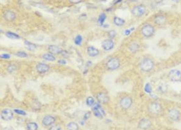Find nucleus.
Masks as SVG:
<instances>
[{
    "mask_svg": "<svg viewBox=\"0 0 181 130\" xmlns=\"http://www.w3.org/2000/svg\"><path fill=\"white\" fill-rule=\"evenodd\" d=\"M96 99L99 103H102V104L108 103L109 101V96L107 94H105V93L102 92L98 93V94L96 95Z\"/></svg>",
    "mask_w": 181,
    "mask_h": 130,
    "instance_id": "2eb2a0df",
    "label": "nucleus"
},
{
    "mask_svg": "<svg viewBox=\"0 0 181 130\" xmlns=\"http://www.w3.org/2000/svg\"><path fill=\"white\" fill-rule=\"evenodd\" d=\"M151 127V122L147 119L142 118L138 122V128L141 129L146 130Z\"/></svg>",
    "mask_w": 181,
    "mask_h": 130,
    "instance_id": "ddd939ff",
    "label": "nucleus"
},
{
    "mask_svg": "<svg viewBox=\"0 0 181 130\" xmlns=\"http://www.w3.org/2000/svg\"><path fill=\"white\" fill-rule=\"evenodd\" d=\"M101 47L105 51H110L114 47V42L112 39H106L101 43Z\"/></svg>",
    "mask_w": 181,
    "mask_h": 130,
    "instance_id": "f8f14e48",
    "label": "nucleus"
},
{
    "mask_svg": "<svg viewBox=\"0 0 181 130\" xmlns=\"http://www.w3.org/2000/svg\"><path fill=\"white\" fill-rule=\"evenodd\" d=\"M148 111L152 115H157L162 112V107L158 103H152L148 106Z\"/></svg>",
    "mask_w": 181,
    "mask_h": 130,
    "instance_id": "39448f33",
    "label": "nucleus"
},
{
    "mask_svg": "<svg viewBox=\"0 0 181 130\" xmlns=\"http://www.w3.org/2000/svg\"><path fill=\"white\" fill-rule=\"evenodd\" d=\"M3 130H15V129L12 126H7L4 128Z\"/></svg>",
    "mask_w": 181,
    "mask_h": 130,
    "instance_id": "58836bf2",
    "label": "nucleus"
},
{
    "mask_svg": "<svg viewBox=\"0 0 181 130\" xmlns=\"http://www.w3.org/2000/svg\"><path fill=\"white\" fill-rule=\"evenodd\" d=\"M26 128L27 130H38V125L34 121H30L27 124Z\"/></svg>",
    "mask_w": 181,
    "mask_h": 130,
    "instance_id": "412c9836",
    "label": "nucleus"
},
{
    "mask_svg": "<svg viewBox=\"0 0 181 130\" xmlns=\"http://www.w3.org/2000/svg\"><path fill=\"white\" fill-rule=\"evenodd\" d=\"M133 104V99L129 96L122 97L120 101V106L122 108L126 110L129 109Z\"/></svg>",
    "mask_w": 181,
    "mask_h": 130,
    "instance_id": "1a4fd4ad",
    "label": "nucleus"
},
{
    "mask_svg": "<svg viewBox=\"0 0 181 130\" xmlns=\"http://www.w3.org/2000/svg\"><path fill=\"white\" fill-rule=\"evenodd\" d=\"M13 112H15L16 114H17V115H22V116H26L27 115V112L25 111H22V110H20V109H15Z\"/></svg>",
    "mask_w": 181,
    "mask_h": 130,
    "instance_id": "2f4dec72",
    "label": "nucleus"
},
{
    "mask_svg": "<svg viewBox=\"0 0 181 130\" xmlns=\"http://www.w3.org/2000/svg\"><path fill=\"white\" fill-rule=\"evenodd\" d=\"M129 48V50L132 53H136V52L138 51L139 48H140V46H139L138 43H131L130 45Z\"/></svg>",
    "mask_w": 181,
    "mask_h": 130,
    "instance_id": "393cba45",
    "label": "nucleus"
},
{
    "mask_svg": "<svg viewBox=\"0 0 181 130\" xmlns=\"http://www.w3.org/2000/svg\"><path fill=\"white\" fill-rule=\"evenodd\" d=\"M36 68L37 72L40 73V74H44V73H46L49 71V67L46 64L40 63L36 65Z\"/></svg>",
    "mask_w": 181,
    "mask_h": 130,
    "instance_id": "dca6fc26",
    "label": "nucleus"
},
{
    "mask_svg": "<svg viewBox=\"0 0 181 130\" xmlns=\"http://www.w3.org/2000/svg\"><path fill=\"white\" fill-rule=\"evenodd\" d=\"M48 50L49 53H51L53 55L60 54V53H62L63 52L62 50H61L59 47L55 46V45H51V46H49L48 47Z\"/></svg>",
    "mask_w": 181,
    "mask_h": 130,
    "instance_id": "f3484780",
    "label": "nucleus"
},
{
    "mask_svg": "<svg viewBox=\"0 0 181 130\" xmlns=\"http://www.w3.org/2000/svg\"><path fill=\"white\" fill-rule=\"evenodd\" d=\"M92 107V111L94 116L100 119L104 118L105 113V111H104V109L101 108V105L99 104V103H95Z\"/></svg>",
    "mask_w": 181,
    "mask_h": 130,
    "instance_id": "7ed1b4c3",
    "label": "nucleus"
},
{
    "mask_svg": "<svg viewBox=\"0 0 181 130\" xmlns=\"http://www.w3.org/2000/svg\"><path fill=\"white\" fill-rule=\"evenodd\" d=\"M1 118L4 121H10L13 118V112L9 108L3 109L1 112Z\"/></svg>",
    "mask_w": 181,
    "mask_h": 130,
    "instance_id": "6e6552de",
    "label": "nucleus"
},
{
    "mask_svg": "<svg viewBox=\"0 0 181 130\" xmlns=\"http://www.w3.org/2000/svg\"><path fill=\"white\" fill-rule=\"evenodd\" d=\"M144 91H145L146 93H150V94H151V93H152V89H151V85H150V83H147V84L145 85Z\"/></svg>",
    "mask_w": 181,
    "mask_h": 130,
    "instance_id": "7c9ffc66",
    "label": "nucleus"
},
{
    "mask_svg": "<svg viewBox=\"0 0 181 130\" xmlns=\"http://www.w3.org/2000/svg\"><path fill=\"white\" fill-rule=\"evenodd\" d=\"M58 63L59 64H66V63H67V62L65 61V60H59L58 61Z\"/></svg>",
    "mask_w": 181,
    "mask_h": 130,
    "instance_id": "a19ab883",
    "label": "nucleus"
},
{
    "mask_svg": "<svg viewBox=\"0 0 181 130\" xmlns=\"http://www.w3.org/2000/svg\"><path fill=\"white\" fill-rule=\"evenodd\" d=\"M130 2H137V0H129Z\"/></svg>",
    "mask_w": 181,
    "mask_h": 130,
    "instance_id": "37998d69",
    "label": "nucleus"
},
{
    "mask_svg": "<svg viewBox=\"0 0 181 130\" xmlns=\"http://www.w3.org/2000/svg\"><path fill=\"white\" fill-rule=\"evenodd\" d=\"M49 130H62V128H61V126L59 125H53V126H51L49 128Z\"/></svg>",
    "mask_w": 181,
    "mask_h": 130,
    "instance_id": "c9c22d12",
    "label": "nucleus"
},
{
    "mask_svg": "<svg viewBox=\"0 0 181 130\" xmlns=\"http://www.w3.org/2000/svg\"><path fill=\"white\" fill-rule=\"evenodd\" d=\"M133 29H134V28H133L132 30H133ZM125 30V34L126 36H129V35L130 34V32H131V30Z\"/></svg>",
    "mask_w": 181,
    "mask_h": 130,
    "instance_id": "ea45409f",
    "label": "nucleus"
},
{
    "mask_svg": "<svg viewBox=\"0 0 181 130\" xmlns=\"http://www.w3.org/2000/svg\"><path fill=\"white\" fill-rule=\"evenodd\" d=\"M82 42V37L80 35H78L76 36V38H75V43L76 45V46H80Z\"/></svg>",
    "mask_w": 181,
    "mask_h": 130,
    "instance_id": "c756f323",
    "label": "nucleus"
},
{
    "mask_svg": "<svg viewBox=\"0 0 181 130\" xmlns=\"http://www.w3.org/2000/svg\"><path fill=\"white\" fill-rule=\"evenodd\" d=\"M55 117H53V116L51 115H46L44 116L42 120V124L44 125V126L46 127H49L51 126V125H53L55 122Z\"/></svg>",
    "mask_w": 181,
    "mask_h": 130,
    "instance_id": "9d476101",
    "label": "nucleus"
},
{
    "mask_svg": "<svg viewBox=\"0 0 181 130\" xmlns=\"http://www.w3.org/2000/svg\"><path fill=\"white\" fill-rule=\"evenodd\" d=\"M5 36L7 38H9V39H19L20 38L19 35H18L16 33H14V32H6Z\"/></svg>",
    "mask_w": 181,
    "mask_h": 130,
    "instance_id": "5701e85b",
    "label": "nucleus"
},
{
    "mask_svg": "<svg viewBox=\"0 0 181 130\" xmlns=\"http://www.w3.org/2000/svg\"><path fill=\"white\" fill-rule=\"evenodd\" d=\"M42 58L46 60H48V61H54V60H55V56H53V54L51 53H45L42 55Z\"/></svg>",
    "mask_w": 181,
    "mask_h": 130,
    "instance_id": "b1692460",
    "label": "nucleus"
},
{
    "mask_svg": "<svg viewBox=\"0 0 181 130\" xmlns=\"http://www.w3.org/2000/svg\"><path fill=\"white\" fill-rule=\"evenodd\" d=\"M113 22L115 25L117 26H121L125 24V21L121 18H119L118 17H115L113 19Z\"/></svg>",
    "mask_w": 181,
    "mask_h": 130,
    "instance_id": "4be33fe9",
    "label": "nucleus"
},
{
    "mask_svg": "<svg viewBox=\"0 0 181 130\" xmlns=\"http://www.w3.org/2000/svg\"><path fill=\"white\" fill-rule=\"evenodd\" d=\"M87 53L90 56L94 57V56H96L99 55L100 51L96 47L93 46H89L87 47Z\"/></svg>",
    "mask_w": 181,
    "mask_h": 130,
    "instance_id": "a211bd4d",
    "label": "nucleus"
},
{
    "mask_svg": "<svg viewBox=\"0 0 181 130\" xmlns=\"http://www.w3.org/2000/svg\"><path fill=\"white\" fill-rule=\"evenodd\" d=\"M0 57H1V59H10L11 56L9 54L4 53V54H2Z\"/></svg>",
    "mask_w": 181,
    "mask_h": 130,
    "instance_id": "e433bc0d",
    "label": "nucleus"
},
{
    "mask_svg": "<svg viewBox=\"0 0 181 130\" xmlns=\"http://www.w3.org/2000/svg\"><path fill=\"white\" fill-rule=\"evenodd\" d=\"M15 55L19 56V57H20V58H26L28 56V55L27 53L24 52V51H18L16 52L15 53Z\"/></svg>",
    "mask_w": 181,
    "mask_h": 130,
    "instance_id": "c85d7f7f",
    "label": "nucleus"
},
{
    "mask_svg": "<svg viewBox=\"0 0 181 130\" xmlns=\"http://www.w3.org/2000/svg\"><path fill=\"white\" fill-rule=\"evenodd\" d=\"M106 19V15L105 13H101L100 16H99V18L98 20V22L100 26H103L104 24V21Z\"/></svg>",
    "mask_w": 181,
    "mask_h": 130,
    "instance_id": "bb28decb",
    "label": "nucleus"
},
{
    "mask_svg": "<svg viewBox=\"0 0 181 130\" xmlns=\"http://www.w3.org/2000/svg\"><path fill=\"white\" fill-rule=\"evenodd\" d=\"M120 60L117 58L110 59L106 63V67L109 70H115L120 67Z\"/></svg>",
    "mask_w": 181,
    "mask_h": 130,
    "instance_id": "20e7f679",
    "label": "nucleus"
},
{
    "mask_svg": "<svg viewBox=\"0 0 181 130\" xmlns=\"http://www.w3.org/2000/svg\"><path fill=\"white\" fill-rule=\"evenodd\" d=\"M169 76L172 82H180L181 80V72L178 70H172L169 74Z\"/></svg>",
    "mask_w": 181,
    "mask_h": 130,
    "instance_id": "9b49d317",
    "label": "nucleus"
},
{
    "mask_svg": "<svg viewBox=\"0 0 181 130\" xmlns=\"http://www.w3.org/2000/svg\"><path fill=\"white\" fill-rule=\"evenodd\" d=\"M146 12V8L142 5H138L134 6L131 10V13L135 17H140L144 15Z\"/></svg>",
    "mask_w": 181,
    "mask_h": 130,
    "instance_id": "0eeeda50",
    "label": "nucleus"
},
{
    "mask_svg": "<svg viewBox=\"0 0 181 130\" xmlns=\"http://www.w3.org/2000/svg\"><path fill=\"white\" fill-rule=\"evenodd\" d=\"M67 130H79V125L75 121H70L67 125Z\"/></svg>",
    "mask_w": 181,
    "mask_h": 130,
    "instance_id": "aec40b11",
    "label": "nucleus"
},
{
    "mask_svg": "<svg viewBox=\"0 0 181 130\" xmlns=\"http://www.w3.org/2000/svg\"><path fill=\"white\" fill-rule=\"evenodd\" d=\"M95 104L94 102V99L92 97H88L87 99H86V104L88 107H93V105Z\"/></svg>",
    "mask_w": 181,
    "mask_h": 130,
    "instance_id": "cd10ccee",
    "label": "nucleus"
},
{
    "mask_svg": "<svg viewBox=\"0 0 181 130\" xmlns=\"http://www.w3.org/2000/svg\"><path fill=\"white\" fill-rule=\"evenodd\" d=\"M168 116L172 121H179L181 119V113L179 110L172 108L169 111Z\"/></svg>",
    "mask_w": 181,
    "mask_h": 130,
    "instance_id": "423d86ee",
    "label": "nucleus"
},
{
    "mask_svg": "<svg viewBox=\"0 0 181 130\" xmlns=\"http://www.w3.org/2000/svg\"><path fill=\"white\" fill-rule=\"evenodd\" d=\"M154 21L158 25H162L166 22V17L163 15H159L154 19Z\"/></svg>",
    "mask_w": 181,
    "mask_h": 130,
    "instance_id": "6ab92c4d",
    "label": "nucleus"
},
{
    "mask_svg": "<svg viewBox=\"0 0 181 130\" xmlns=\"http://www.w3.org/2000/svg\"><path fill=\"white\" fill-rule=\"evenodd\" d=\"M15 70H16V67L15 66L14 64H10L9 66L8 67V68H7V70L9 71L10 73L13 72Z\"/></svg>",
    "mask_w": 181,
    "mask_h": 130,
    "instance_id": "f704fd0d",
    "label": "nucleus"
},
{
    "mask_svg": "<svg viewBox=\"0 0 181 130\" xmlns=\"http://www.w3.org/2000/svg\"><path fill=\"white\" fill-rule=\"evenodd\" d=\"M154 63L150 58H144L142 59L140 64V68L144 72H150L154 68Z\"/></svg>",
    "mask_w": 181,
    "mask_h": 130,
    "instance_id": "f257e3e1",
    "label": "nucleus"
},
{
    "mask_svg": "<svg viewBox=\"0 0 181 130\" xmlns=\"http://www.w3.org/2000/svg\"><path fill=\"white\" fill-rule=\"evenodd\" d=\"M117 35V33L116 32H115V30H110L108 32V36L109 37L111 38V39H113L115 36H116Z\"/></svg>",
    "mask_w": 181,
    "mask_h": 130,
    "instance_id": "473e14b6",
    "label": "nucleus"
},
{
    "mask_svg": "<svg viewBox=\"0 0 181 130\" xmlns=\"http://www.w3.org/2000/svg\"><path fill=\"white\" fill-rule=\"evenodd\" d=\"M70 2V3H73V4H77V3H80L82 0H69Z\"/></svg>",
    "mask_w": 181,
    "mask_h": 130,
    "instance_id": "4c0bfd02",
    "label": "nucleus"
},
{
    "mask_svg": "<svg viewBox=\"0 0 181 130\" xmlns=\"http://www.w3.org/2000/svg\"><path fill=\"white\" fill-rule=\"evenodd\" d=\"M171 1L174 2H176V3H178V2H179V0H171Z\"/></svg>",
    "mask_w": 181,
    "mask_h": 130,
    "instance_id": "79ce46f5",
    "label": "nucleus"
},
{
    "mask_svg": "<svg viewBox=\"0 0 181 130\" xmlns=\"http://www.w3.org/2000/svg\"><path fill=\"white\" fill-rule=\"evenodd\" d=\"M16 14L15 12L12 11H6L3 14V18L6 21L8 22H13L16 19Z\"/></svg>",
    "mask_w": 181,
    "mask_h": 130,
    "instance_id": "4468645a",
    "label": "nucleus"
},
{
    "mask_svg": "<svg viewBox=\"0 0 181 130\" xmlns=\"http://www.w3.org/2000/svg\"><path fill=\"white\" fill-rule=\"evenodd\" d=\"M24 45H25V46L27 47V48L28 49V50H30V51H33V50H34L36 49V44L31 43L30 42L24 41Z\"/></svg>",
    "mask_w": 181,
    "mask_h": 130,
    "instance_id": "a878e982",
    "label": "nucleus"
},
{
    "mask_svg": "<svg viewBox=\"0 0 181 130\" xmlns=\"http://www.w3.org/2000/svg\"><path fill=\"white\" fill-rule=\"evenodd\" d=\"M141 32L145 38H150L155 33V28L151 24H146L142 27Z\"/></svg>",
    "mask_w": 181,
    "mask_h": 130,
    "instance_id": "f03ea898",
    "label": "nucleus"
},
{
    "mask_svg": "<svg viewBox=\"0 0 181 130\" xmlns=\"http://www.w3.org/2000/svg\"><path fill=\"white\" fill-rule=\"evenodd\" d=\"M167 86L165 84H161L158 87V90L161 92H165L167 90Z\"/></svg>",
    "mask_w": 181,
    "mask_h": 130,
    "instance_id": "72a5a7b5",
    "label": "nucleus"
}]
</instances>
